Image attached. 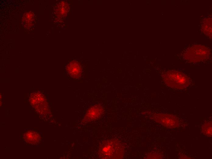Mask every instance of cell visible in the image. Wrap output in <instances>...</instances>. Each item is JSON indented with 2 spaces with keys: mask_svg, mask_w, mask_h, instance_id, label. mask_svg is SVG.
<instances>
[{
  "mask_svg": "<svg viewBox=\"0 0 212 159\" xmlns=\"http://www.w3.org/2000/svg\"><path fill=\"white\" fill-rule=\"evenodd\" d=\"M102 153L107 158H122L124 153V150L122 145L117 141L106 143L102 148Z\"/></svg>",
  "mask_w": 212,
  "mask_h": 159,
  "instance_id": "cell-1",
  "label": "cell"
}]
</instances>
